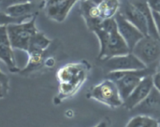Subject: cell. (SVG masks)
I'll list each match as a JSON object with an SVG mask.
<instances>
[{"label":"cell","instance_id":"22","mask_svg":"<svg viewBox=\"0 0 160 127\" xmlns=\"http://www.w3.org/2000/svg\"><path fill=\"white\" fill-rule=\"evenodd\" d=\"M153 12V17H154L155 23H156V28H157L158 33H159V35L160 37V13L159 12H156L152 11Z\"/></svg>","mask_w":160,"mask_h":127},{"label":"cell","instance_id":"6","mask_svg":"<svg viewBox=\"0 0 160 127\" xmlns=\"http://www.w3.org/2000/svg\"><path fill=\"white\" fill-rule=\"evenodd\" d=\"M147 67H152L160 58L159 40L150 35L145 36L131 51Z\"/></svg>","mask_w":160,"mask_h":127},{"label":"cell","instance_id":"23","mask_svg":"<svg viewBox=\"0 0 160 127\" xmlns=\"http://www.w3.org/2000/svg\"><path fill=\"white\" fill-rule=\"evenodd\" d=\"M111 126V121L108 117L103 119L100 123H98V124L94 127H110Z\"/></svg>","mask_w":160,"mask_h":127},{"label":"cell","instance_id":"21","mask_svg":"<svg viewBox=\"0 0 160 127\" xmlns=\"http://www.w3.org/2000/svg\"><path fill=\"white\" fill-rule=\"evenodd\" d=\"M153 81L155 87L160 92V71L153 75Z\"/></svg>","mask_w":160,"mask_h":127},{"label":"cell","instance_id":"8","mask_svg":"<svg viewBox=\"0 0 160 127\" xmlns=\"http://www.w3.org/2000/svg\"><path fill=\"white\" fill-rule=\"evenodd\" d=\"M102 61H104V67L107 73L112 71L135 70L147 68L146 66L132 52L113 56Z\"/></svg>","mask_w":160,"mask_h":127},{"label":"cell","instance_id":"4","mask_svg":"<svg viewBox=\"0 0 160 127\" xmlns=\"http://www.w3.org/2000/svg\"><path fill=\"white\" fill-rule=\"evenodd\" d=\"M87 96L111 109L123 105V99L117 84L108 78L94 86Z\"/></svg>","mask_w":160,"mask_h":127},{"label":"cell","instance_id":"20","mask_svg":"<svg viewBox=\"0 0 160 127\" xmlns=\"http://www.w3.org/2000/svg\"><path fill=\"white\" fill-rule=\"evenodd\" d=\"M152 10L160 13V0H147Z\"/></svg>","mask_w":160,"mask_h":127},{"label":"cell","instance_id":"28","mask_svg":"<svg viewBox=\"0 0 160 127\" xmlns=\"http://www.w3.org/2000/svg\"><path fill=\"white\" fill-rule=\"evenodd\" d=\"M80 1H81V2H87V1H88V0H80Z\"/></svg>","mask_w":160,"mask_h":127},{"label":"cell","instance_id":"5","mask_svg":"<svg viewBox=\"0 0 160 127\" xmlns=\"http://www.w3.org/2000/svg\"><path fill=\"white\" fill-rule=\"evenodd\" d=\"M102 26L109 31V39L104 56L100 60H105L113 56H121L131 52L128 44L119 32L117 21L114 17L103 20Z\"/></svg>","mask_w":160,"mask_h":127},{"label":"cell","instance_id":"2","mask_svg":"<svg viewBox=\"0 0 160 127\" xmlns=\"http://www.w3.org/2000/svg\"><path fill=\"white\" fill-rule=\"evenodd\" d=\"M156 73L155 68L147 67L142 70L109 72L107 73L106 78L112 80L117 84L124 102L143 78L147 76L154 75Z\"/></svg>","mask_w":160,"mask_h":127},{"label":"cell","instance_id":"1","mask_svg":"<svg viewBox=\"0 0 160 127\" xmlns=\"http://www.w3.org/2000/svg\"><path fill=\"white\" fill-rule=\"evenodd\" d=\"M88 73V67L83 62L70 63L59 69L57 79L59 82V95L60 100L74 95L84 84Z\"/></svg>","mask_w":160,"mask_h":127},{"label":"cell","instance_id":"29","mask_svg":"<svg viewBox=\"0 0 160 127\" xmlns=\"http://www.w3.org/2000/svg\"><path fill=\"white\" fill-rule=\"evenodd\" d=\"M158 122H159V124H160V120H159V121H158Z\"/></svg>","mask_w":160,"mask_h":127},{"label":"cell","instance_id":"17","mask_svg":"<svg viewBox=\"0 0 160 127\" xmlns=\"http://www.w3.org/2000/svg\"><path fill=\"white\" fill-rule=\"evenodd\" d=\"M44 53L45 52H39V51H31L28 52V62L27 64L26 67L23 70V73H29V72L33 71L34 70H37L44 62Z\"/></svg>","mask_w":160,"mask_h":127},{"label":"cell","instance_id":"11","mask_svg":"<svg viewBox=\"0 0 160 127\" xmlns=\"http://www.w3.org/2000/svg\"><path fill=\"white\" fill-rule=\"evenodd\" d=\"M35 9L36 2H23L6 6L2 10V14L10 20H14V23H20L36 15Z\"/></svg>","mask_w":160,"mask_h":127},{"label":"cell","instance_id":"24","mask_svg":"<svg viewBox=\"0 0 160 127\" xmlns=\"http://www.w3.org/2000/svg\"><path fill=\"white\" fill-rule=\"evenodd\" d=\"M45 65L48 67H52L55 65V59L53 58H48V59H45Z\"/></svg>","mask_w":160,"mask_h":127},{"label":"cell","instance_id":"19","mask_svg":"<svg viewBox=\"0 0 160 127\" xmlns=\"http://www.w3.org/2000/svg\"><path fill=\"white\" fill-rule=\"evenodd\" d=\"M9 79L7 76L1 72V76H0V88H1V98H3L6 95H7L8 90H9Z\"/></svg>","mask_w":160,"mask_h":127},{"label":"cell","instance_id":"15","mask_svg":"<svg viewBox=\"0 0 160 127\" xmlns=\"http://www.w3.org/2000/svg\"><path fill=\"white\" fill-rule=\"evenodd\" d=\"M98 7L101 18L106 20L115 17L116 14L120 11V3L119 0H103Z\"/></svg>","mask_w":160,"mask_h":127},{"label":"cell","instance_id":"27","mask_svg":"<svg viewBox=\"0 0 160 127\" xmlns=\"http://www.w3.org/2000/svg\"><path fill=\"white\" fill-rule=\"evenodd\" d=\"M28 2H36L39 1V0H28Z\"/></svg>","mask_w":160,"mask_h":127},{"label":"cell","instance_id":"10","mask_svg":"<svg viewBox=\"0 0 160 127\" xmlns=\"http://www.w3.org/2000/svg\"><path fill=\"white\" fill-rule=\"evenodd\" d=\"M114 18L117 21L119 32L128 44L131 52L138 42L143 38L145 35L134 24L128 21L120 11L116 14Z\"/></svg>","mask_w":160,"mask_h":127},{"label":"cell","instance_id":"12","mask_svg":"<svg viewBox=\"0 0 160 127\" xmlns=\"http://www.w3.org/2000/svg\"><path fill=\"white\" fill-rule=\"evenodd\" d=\"M154 87L153 75L145 76L133 90L130 96L125 100L123 106H124L128 110L131 111L148 96Z\"/></svg>","mask_w":160,"mask_h":127},{"label":"cell","instance_id":"18","mask_svg":"<svg viewBox=\"0 0 160 127\" xmlns=\"http://www.w3.org/2000/svg\"><path fill=\"white\" fill-rule=\"evenodd\" d=\"M157 123V120H153L150 117L137 115H133L126 127H153Z\"/></svg>","mask_w":160,"mask_h":127},{"label":"cell","instance_id":"14","mask_svg":"<svg viewBox=\"0 0 160 127\" xmlns=\"http://www.w3.org/2000/svg\"><path fill=\"white\" fill-rule=\"evenodd\" d=\"M0 58L2 62L7 66L9 71L12 73L19 72V69L16 63L13 47L11 45L10 40L8 36L6 26L4 24H1L0 27Z\"/></svg>","mask_w":160,"mask_h":127},{"label":"cell","instance_id":"3","mask_svg":"<svg viewBox=\"0 0 160 127\" xmlns=\"http://www.w3.org/2000/svg\"><path fill=\"white\" fill-rule=\"evenodd\" d=\"M37 14L20 23L6 24L8 36L13 48L28 51L34 36L38 32L36 27Z\"/></svg>","mask_w":160,"mask_h":127},{"label":"cell","instance_id":"9","mask_svg":"<svg viewBox=\"0 0 160 127\" xmlns=\"http://www.w3.org/2000/svg\"><path fill=\"white\" fill-rule=\"evenodd\" d=\"M133 115H142L155 120H160V92L153 87L148 96L131 111Z\"/></svg>","mask_w":160,"mask_h":127},{"label":"cell","instance_id":"7","mask_svg":"<svg viewBox=\"0 0 160 127\" xmlns=\"http://www.w3.org/2000/svg\"><path fill=\"white\" fill-rule=\"evenodd\" d=\"M78 1L80 0H43L41 8L50 20L62 23Z\"/></svg>","mask_w":160,"mask_h":127},{"label":"cell","instance_id":"25","mask_svg":"<svg viewBox=\"0 0 160 127\" xmlns=\"http://www.w3.org/2000/svg\"><path fill=\"white\" fill-rule=\"evenodd\" d=\"M89 1H90L92 4H94V5H95V6H99L102 2L103 0H89Z\"/></svg>","mask_w":160,"mask_h":127},{"label":"cell","instance_id":"13","mask_svg":"<svg viewBox=\"0 0 160 127\" xmlns=\"http://www.w3.org/2000/svg\"><path fill=\"white\" fill-rule=\"evenodd\" d=\"M120 12L128 21L140 30L144 35H148V26L145 16L129 0L123 1V2L120 4Z\"/></svg>","mask_w":160,"mask_h":127},{"label":"cell","instance_id":"26","mask_svg":"<svg viewBox=\"0 0 160 127\" xmlns=\"http://www.w3.org/2000/svg\"><path fill=\"white\" fill-rule=\"evenodd\" d=\"M153 127H160V124H159V122H158V123H156V124L155 125V126H153Z\"/></svg>","mask_w":160,"mask_h":127},{"label":"cell","instance_id":"16","mask_svg":"<svg viewBox=\"0 0 160 127\" xmlns=\"http://www.w3.org/2000/svg\"><path fill=\"white\" fill-rule=\"evenodd\" d=\"M52 41L48 39L43 33L38 32L34 36L31 40L28 51L27 53L31 51H39V52H45L47 48L51 45Z\"/></svg>","mask_w":160,"mask_h":127}]
</instances>
